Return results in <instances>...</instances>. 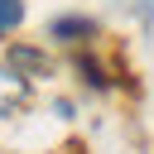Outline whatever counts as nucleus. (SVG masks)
<instances>
[{"label":"nucleus","mask_w":154,"mask_h":154,"mask_svg":"<svg viewBox=\"0 0 154 154\" xmlns=\"http://www.w3.org/2000/svg\"><path fill=\"white\" fill-rule=\"evenodd\" d=\"M96 34H101V24L91 19V14H53L48 19V43H63V48H91L96 43Z\"/></svg>","instance_id":"1"},{"label":"nucleus","mask_w":154,"mask_h":154,"mask_svg":"<svg viewBox=\"0 0 154 154\" xmlns=\"http://www.w3.org/2000/svg\"><path fill=\"white\" fill-rule=\"evenodd\" d=\"M29 96H34V77H24V72L10 67V63H0V120L14 116V111H24Z\"/></svg>","instance_id":"2"},{"label":"nucleus","mask_w":154,"mask_h":154,"mask_svg":"<svg viewBox=\"0 0 154 154\" xmlns=\"http://www.w3.org/2000/svg\"><path fill=\"white\" fill-rule=\"evenodd\" d=\"M5 63H10V67H19L24 77H34V82L53 72V58H48L43 48H24V43H14V48L5 53Z\"/></svg>","instance_id":"3"},{"label":"nucleus","mask_w":154,"mask_h":154,"mask_svg":"<svg viewBox=\"0 0 154 154\" xmlns=\"http://www.w3.org/2000/svg\"><path fill=\"white\" fill-rule=\"evenodd\" d=\"M24 14H29V5H24V0H0V43H5L10 34H19V29H24Z\"/></svg>","instance_id":"4"}]
</instances>
